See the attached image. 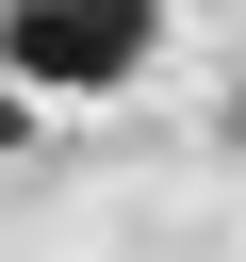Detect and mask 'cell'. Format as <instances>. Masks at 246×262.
<instances>
[{
  "mask_svg": "<svg viewBox=\"0 0 246 262\" xmlns=\"http://www.w3.org/2000/svg\"><path fill=\"white\" fill-rule=\"evenodd\" d=\"M16 131H33V115H16V82H0V147H16Z\"/></svg>",
  "mask_w": 246,
  "mask_h": 262,
  "instance_id": "7a4b0ae2",
  "label": "cell"
},
{
  "mask_svg": "<svg viewBox=\"0 0 246 262\" xmlns=\"http://www.w3.org/2000/svg\"><path fill=\"white\" fill-rule=\"evenodd\" d=\"M230 147H246V82H230Z\"/></svg>",
  "mask_w": 246,
  "mask_h": 262,
  "instance_id": "3957f363",
  "label": "cell"
},
{
  "mask_svg": "<svg viewBox=\"0 0 246 262\" xmlns=\"http://www.w3.org/2000/svg\"><path fill=\"white\" fill-rule=\"evenodd\" d=\"M164 49V0H0V82L33 98H115Z\"/></svg>",
  "mask_w": 246,
  "mask_h": 262,
  "instance_id": "6da1fadb",
  "label": "cell"
}]
</instances>
